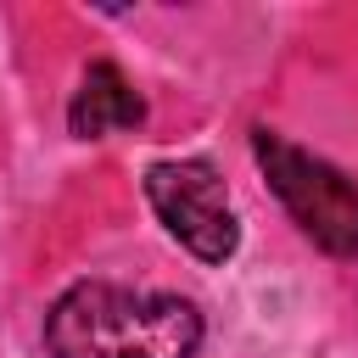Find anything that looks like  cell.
Masks as SVG:
<instances>
[{"label":"cell","instance_id":"6da1fadb","mask_svg":"<svg viewBox=\"0 0 358 358\" xmlns=\"http://www.w3.org/2000/svg\"><path fill=\"white\" fill-rule=\"evenodd\" d=\"M50 358H196L201 313L173 291L78 280L45 313Z\"/></svg>","mask_w":358,"mask_h":358},{"label":"cell","instance_id":"7a4b0ae2","mask_svg":"<svg viewBox=\"0 0 358 358\" xmlns=\"http://www.w3.org/2000/svg\"><path fill=\"white\" fill-rule=\"evenodd\" d=\"M252 157L313 246H324L330 257H358V185L336 162L296 151L274 129H252Z\"/></svg>","mask_w":358,"mask_h":358},{"label":"cell","instance_id":"3957f363","mask_svg":"<svg viewBox=\"0 0 358 358\" xmlns=\"http://www.w3.org/2000/svg\"><path fill=\"white\" fill-rule=\"evenodd\" d=\"M145 201L162 229L201 263H229L241 246V224L224 190V173L207 157H168L145 168Z\"/></svg>","mask_w":358,"mask_h":358},{"label":"cell","instance_id":"277c9868","mask_svg":"<svg viewBox=\"0 0 358 358\" xmlns=\"http://www.w3.org/2000/svg\"><path fill=\"white\" fill-rule=\"evenodd\" d=\"M145 117V101L134 95V84L123 78L117 62H90L73 106H67V129L78 140H101V134H117V129H134Z\"/></svg>","mask_w":358,"mask_h":358}]
</instances>
